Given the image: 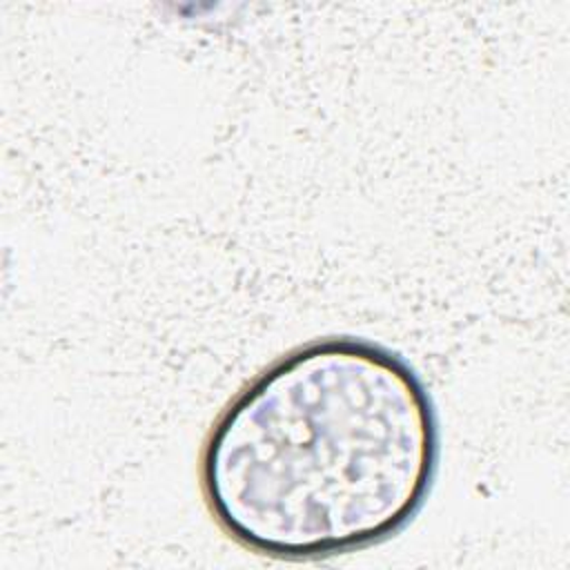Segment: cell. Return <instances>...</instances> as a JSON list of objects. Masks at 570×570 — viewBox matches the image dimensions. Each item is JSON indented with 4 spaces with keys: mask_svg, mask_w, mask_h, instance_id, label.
Segmentation results:
<instances>
[{
    "mask_svg": "<svg viewBox=\"0 0 570 570\" xmlns=\"http://www.w3.org/2000/svg\"><path fill=\"white\" fill-rule=\"evenodd\" d=\"M439 450L436 410L410 363L330 336L281 354L225 403L198 481L234 543L318 561L396 537L430 497Z\"/></svg>",
    "mask_w": 570,
    "mask_h": 570,
    "instance_id": "1",
    "label": "cell"
}]
</instances>
